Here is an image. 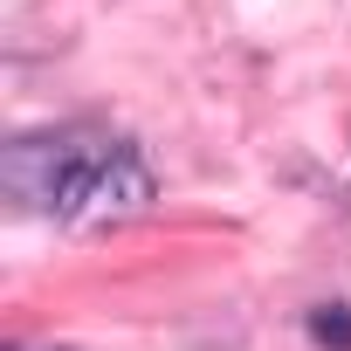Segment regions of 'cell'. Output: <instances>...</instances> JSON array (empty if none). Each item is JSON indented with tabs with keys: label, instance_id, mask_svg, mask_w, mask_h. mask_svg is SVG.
Wrapping results in <instances>:
<instances>
[{
	"label": "cell",
	"instance_id": "cell-1",
	"mask_svg": "<svg viewBox=\"0 0 351 351\" xmlns=\"http://www.w3.org/2000/svg\"><path fill=\"white\" fill-rule=\"evenodd\" d=\"M8 193L69 228H117L152 207V165L110 131H42L8 145Z\"/></svg>",
	"mask_w": 351,
	"mask_h": 351
},
{
	"label": "cell",
	"instance_id": "cell-2",
	"mask_svg": "<svg viewBox=\"0 0 351 351\" xmlns=\"http://www.w3.org/2000/svg\"><path fill=\"white\" fill-rule=\"evenodd\" d=\"M310 337H317V344H337V351H351V317H337V310H317V317H310Z\"/></svg>",
	"mask_w": 351,
	"mask_h": 351
}]
</instances>
